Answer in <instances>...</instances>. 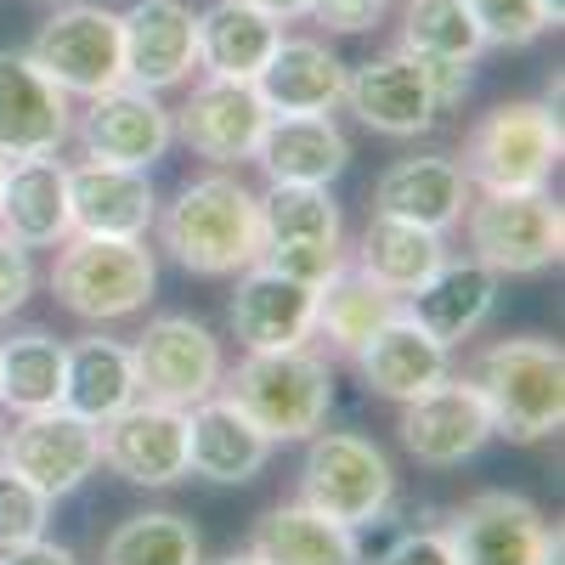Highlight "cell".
I'll return each mask as SVG.
<instances>
[{"mask_svg": "<svg viewBox=\"0 0 565 565\" xmlns=\"http://www.w3.org/2000/svg\"><path fill=\"white\" fill-rule=\"evenodd\" d=\"M159 249L193 277H238L260 260V199L238 175H199L153 215Z\"/></svg>", "mask_w": 565, "mask_h": 565, "instance_id": "6da1fadb", "label": "cell"}, {"mask_svg": "<svg viewBox=\"0 0 565 565\" xmlns=\"http://www.w3.org/2000/svg\"><path fill=\"white\" fill-rule=\"evenodd\" d=\"M476 396L487 402L492 436L509 441H548L565 424V351L554 340H498L476 351L463 373Z\"/></svg>", "mask_w": 565, "mask_h": 565, "instance_id": "7a4b0ae2", "label": "cell"}, {"mask_svg": "<svg viewBox=\"0 0 565 565\" xmlns=\"http://www.w3.org/2000/svg\"><path fill=\"white\" fill-rule=\"evenodd\" d=\"M226 402L238 407L255 430L271 441H306L322 430L328 407H334V373L306 345L289 351H249L232 373H221Z\"/></svg>", "mask_w": 565, "mask_h": 565, "instance_id": "3957f363", "label": "cell"}, {"mask_svg": "<svg viewBox=\"0 0 565 565\" xmlns=\"http://www.w3.org/2000/svg\"><path fill=\"white\" fill-rule=\"evenodd\" d=\"M159 289V266L141 238H90V232H68L57 244L52 266V295L63 311L85 322H119L148 311Z\"/></svg>", "mask_w": 565, "mask_h": 565, "instance_id": "277c9868", "label": "cell"}, {"mask_svg": "<svg viewBox=\"0 0 565 565\" xmlns=\"http://www.w3.org/2000/svg\"><path fill=\"white\" fill-rule=\"evenodd\" d=\"M565 153L559 114L548 103H498L463 136L458 170L481 193H521V186H548L554 164Z\"/></svg>", "mask_w": 565, "mask_h": 565, "instance_id": "5b68a950", "label": "cell"}, {"mask_svg": "<svg viewBox=\"0 0 565 565\" xmlns=\"http://www.w3.org/2000/svg\"><path fill=\"white\" fill-rule=\"evenodd\" d=\"M469 260H481L498 277H537L559 266L565 249V215L548 186H521V193H481L463 210Z\"/></svg>", "mask_w": 565, "mask_h": 565, "instance_id": "8992f818", "label": "cell"}, {"mask_svg": "<svg viewBox=\"0 0 565 565\" xmlns=\"http://www.w3.org/2000/svg\"><path fill=\"white\" fill-rule=\"evenodd\" d=\"M306 463H300V503L328 514L340 526H373L396 498V469L367 436L351 430H322L306 436Z\"/></svg>", "mask_w": 565, "mask_h": 565, "instance_id": "52a82bcc", "label": "cell"}, {"mask_svg": "<svg viewBox=\"0 0 565 565\" xmlns=\"http://www.w3.org/2000/svg\"><path fill=\"white\" fill-rule=\"evenodd\" d=\"M29 57L40 63L45 79H57L68 97H103V90L125 85V52H119V12L97 7V0H74V7L52 12L40 23Z\"/></svg>", "mask_w": 565, "mask_h": 565, "instance_id": "ba28073f", "label": "cell"}, {"mask_svg": "<svg viewBox=\"0 0 565 565\" xmlns=\"http://www.w3.org/2000/svg\"><path fill=\"white\" fill-rule=\"evenodd\" d=\"M441 532L458 565H559V526L521 492H476Z\"/></svg>", "mask_w": 565, "mask_h": 565, "instance_id": "9c48e42d", "label": "cell"}, {"mask_svg": "<svg viewBox=\"0 0 565 565\" xmlns=\"http://www.w3.org/2000/svg\"><path fill=\"white\" fill-rule=\"evenodd\" d=\"M130 362H136V396L148 402H170V407H193L204 396L221 391V340L199 317H153L148 334L130 345Z\"/></svg>", "mask_w": 565, "mask_h": 565, "instance_id": "30bf717a", "label": "cell"}, {"mask_svg": "<svg viewBox=\"0 0 565 565\" xmlns=\"http://www.w3.org/2000/svg\"><path fill=\"white\" fill-rule=\"evenodd\" d=\"M0 463L18 469L29 487H40L45 498H68L85 487V476L103 463V441L97 424L68 413V407H40V413H18V424L0 436Z\"/></svg>", "mask_w": 565, "mask_h": 565, "instance_id": "8fae6325", "label": "cell"}, {"mask_svg": "<svg viewBox=\"0 0 565 565\" xmlns=\"http://www.w3.org/2000/svg\"><path fill=\"white\" fill-rule=\"evenodd\" d=\"M79 153L97 159V164H130V170H153L170 141H175V125H170V108L159 103V90H141V85H114L103 97H90L79 125Z\"/></svg>", "mask_w": 565, "mask_h": 565, "instance_id": "7c38bea8", "label": "cell"}, {"mask_svg": "<svg viewBox=\"0 0 565 565\" xmlns=\"http://www.w3.org/2000/svg\"><path fill=\"white\" fill-rule=\"evenodd\" d=\"M103 463L130 487H175L186 476V407L136 396L97 424Z\"/></svg>", "mask_w": 565, "mask_h": 565, "instance_id": "4fadbf2b", "label": "cell"}, {"mask_svg": "<svg viewBox=\"0 0 565 565\" xmlns=\"http://www.w3.org/2000/svg\"><path fill=\"white\" fill-rule=\"evenodd\" d=\"M125 85L170 90L199 68V12L186 0H130L119 12Z\"/></svg>", "mask_w": 565, "mask_h": 565, "instance_id": "5bb4252c", "label": "cell"}, {"mask_svg": "<svg viewBox=\"0 0 565 565\" xmlns=\"http://www.w3.org/2000/svg\"><path fill=\"white\" fill-rule=\"evenodd\" d=\"M266 119H271V114H266V103H260L255 79H221V74H210L204 85H193V97L170 114L175 136H181L199 159H210V164L255 159V141H260Z\"/></svg>", "mask_w": 565, "mask_h": 565, "instance_id": "9a60e30c", "label": "cell"}, {"mask_svg": "<svg viewBox=\"0 0 565 565\" xmlns=\"http://www.w3.org/2000/svg\"><path fill=\"white\" fill-rule=\"evenodd\" d=\"M74 130L68 90L45 79L29 52H0V159L57 153Z\"/></svg>", "mask_w": 565, "mask_h": 565, "instance_id": "2e32d148", "label": "cell"}, {"mask_svg": "<svg viewBox=\"0 0 565 565\" xmlns=\"http://www.w3.org/2000/svg\"><path fill=\"white\" fill-rule=\"evenodd\" d=\"M487 441H492V418H487V402L476 396L469 380H452L447 373L436 391L402 402V447L418 463L452 469L463 458H476Z\"/></svg>", "mask_w": 565, "mask_h": 565, "instance_id": "e0dca14e", "label": "cell"}, {"mask_svg": "<svg viewBox=\"0 0 565 565\" xmlns=\"http://www.w3.org/2000/svg\"><path fill=\"white\" fill-rule=\"evenodd\" d=\"M226 322H232V334H238L244 351H289V345H306L311 340V322H317V289L255 260V266L238 271V289H232Z\"/></svg>", "mask_w": 565, "mask_h": 565, "instance_id": "ac0fdd59", "label": "cell"}, {"mask_svg": "<svg viewBox=\"0 0 565 565\" xmlns=\"http://www.w3.org/2000/svg\"><path fill=\"white\" fill-rule=\"evenodd\" d=\"M340 103H351V114L380 136H424L441 114L430 85H424V68L407 52H380V57L345 68Z\"/></svg>", "mask_w": 565, "mask_h": 565, "instance_id": "d6986e66", "label": "cell"}, {"mask_svg": "<svg viewBox=\"0 0 565 565\" xmlns=\"http://www.w3.org/2000/svg\"><path fill=\"white\" fill-rule=\"evenodd\" d=\"M153 215H159V199H153L148 170L97 164V159L68 170V221H74V232H90V238H148Z\"/></svg>", "mask_w": 565, "mask_h": 565, "instance_id": "ffe728a7", "label": "cell"}, {"mask_svg": "<svg viewBox=\"0 0 565 565\" xmlns=\"http://www.w3.org/2000/svg\"><path fill=\"white\" fill-rule=\"evenodd\" d=\"M271 447L277 441L255 430L226 396H204L186 407V476H204L215 487H244L266 469Z\"/></svg>", "mask_w": 565, "mask_h": 565, "instance_id": "44dd1931", "label": "cell"}, {"mask_svg": "<svg viewBox=\"0 0 565 565\" xmlns=\"http://www.w3.org/2000/svg\"><path fill=\"white\" fill-rule=\"evenodd\" d=\"M351 356H356L362 385H367L373 396H385V402H413V396H424V391H436L447 373H452L447 345H441L436 334H424L407 311H396L380 334L362 340Z\"/></svg>", "mask_w": 565, "mask_h": 565, "instance_id": "7402d4cb", "label": "cell"}, {"mask_svg": "<svg viewBox=\"0 0 565 565\" xmlns=\"http://www.w3.org/2000/svg\"><path fill=\"white\" fill-rule=\"evenodd\" d=\"M476 186L458 170L452 153H424V159H396L380 186H373V215H396V221H413V226H430V232H447L463 221Z\"/></svg>", "mask_w": 565, "mask_h": 565, "instance_id": "603a6c76", "label": "cell"}, {"mask_svg": "<svg viewBox=\"0 0 565 565\" xmlns=\"http://www.w3.org/2000/svg\"><path fill=\"white\" fill-rule=\"evenodd\" d=\"M0 232L23 249H57L74 221H68V164L52 153L40 159H7L0 181Z\"/></svg>", "mask_w": 565, "mask_h": 565, "instance_id": "cb8c5ba5", "label": "cell"}, {"mask_svg": "<svg viewBox=\"0 0 565 565\" xmlns=\"http://www.w3.org/2000/svg\"><path fill=\"white\" fill-rule=\"evenodd\" d=\"M498 282H503V277L487 271L481 260H441V266L402 300V311L424 328V334H436V340L452 351L458 340H469V334H476V328L492 317Z\"/></svg>", "mask_w": 565, "mask_h": 565, "instance_id": "d4e9b609", "label": "cell"}, {"mask_svg": "<svg viewBox=\"0 0 565 565\" xmlns=\"http://www.w3.org/2000/svg\"><path fill=\"white\" fill-rule=\"evenodd\" d=\"M255 164L271 181H306V186H328L334 175H345L351 164V141L340 136V125L328 114H271L260 141H255Z\"/></svg>", "mask_w": 565, "mask_h": 565, "instance_id": "484cf974", "label": "cell"}, {"mask_svg": "<svg viewBox=\"0 0 565 565\" xmlns=\"http://www.w3.org/2000/svg\"><path fill=\"white\" fill-rule=\"evenodd\" d=\"M249 554L260 565H362L356 526L328 521V514H317L306 503L266 509L249 532Z\"/></svg>", "mask_w": 565, "mask_h": 565, "instance_id": "4316f807", "label": "cell"}, {"mask_svg": "<svg viewBox=\"0 0 565 565\" xmlns=\"http://www.w3.org/2000/svg\"><path fill=\"white\" fill-rule=\"evenodd\" d=\"M266 114H328L345 97V63L322 40H277V52L255 74Z\"/></svg>", "mask_w": 565, "mask_h": 565, "instance_id": "83f0119b", "label": "cell"}, {"mask_svg": "<svg viewBox=\"0 0 565 565\" xmlns=\"http://www.w3.org/2000/svg\"><path fill=\"white\" fill-rule=\"evenodd\" d=\"M136 402V362H130V345L119 340H103V334H85L63 351V396L57 407L103 424L114 418L119 407Z\"/></svg>", "mask_w": 565, "mask_h": 565, "instance_id": "f1b7e54d", "label": "cell"}, {"mask_svg": "<svg viewBox=\"0 0 565 565\" xmlns=\"http://www.w3.org/2000/svg\"><path fill=\"white\" fill-rule=\"evenodd\" d=\"M441 260H447V232L413 226V221H396V215H373L351 266L362 277H373L380 289H391L396 300H407Z\"/></svg>", "mask_w": 565, "mask_h": 565, "instance_id": "f546056e", "label": "cell"}, {"mask_svg": "<svg viewBox=\"0 0 565 565\" xmlns=\"http://www.w3.org/2000/svg\"><path fill=\"white\" fill-rule=\"evenodd\" d=\"M282 23L266 18L249 0H215L210 12H199V68L221 79H255L266 57L277 52Z\"/></svg>", "mask_w": 565, "mask_h": 565, "instance_id": "4dcf8cb0", "label": "cell"}, {"mask_svg": "<svg viewBox=\"0 0 565 565\" xmlns=\"http://www.w3.org/2000/svg\"><path fill=\"white\" fill-rule=\"evenodd\" d=\"M396 311H402V300H396L391 289H380L373 277H362V271L345 260V266L317 289V322H311V334H322L334 351L351 356L362 340L380 334Z\"/></svg>", "mask_w": 565, "mask_h": 565, "instance_id": "1f68e13d", "label": "cell"}, {"mask_svg": "<svg viewBox=\"0 0 565 565\" xmlns=\"http://www.w3.org/2000/svg\"><path fill=\"white\" fill-rule=\"evenodd\" d=\"M282 244H345V221L328 186L271 181V193L260 199V249Z\"/></svg>", "mask_w": 565, "mask_h": 565, "instance_id": "d6a6232c", "label": "cell"}, {"mask_svg": "<svg viewBox=\"0 0 565 565\" xmlns=\"http://www.w3.org/2000/svg\"><path fill=\"white\" fill-rule=\"evenodd\" d=\"M63 340L45 328H23V334L0 340V402L12 413H40L57 407L63 396Z\"/></svg>", "mask_w": 565, "mask_h": 565, "instance_id": "836d02e7", "label": "cell"}, {"mask_svg": "<svg viewBox=\"0 0 565 565\" xmlns=\"http://www.w3.org/2000/svg\"><path fill=\"white\" fill-rule=\"evenodd\" d=\"M103 565H204V543L193 521L159 509V514H130L103 543Z\"/></svg>", "mask_w": 565, "mask_h": 565, "instance_id": "e575fe53", "label": "cell"}, {"mask_svg": "<svg viewBox=\"0 0 565 565\" xmlns=\"http://www.w3.org/2000/svg\"><path fill=\"white\" fill-rule=\"evenodd\" d=\"M407 57H447V63H476L487 52L481 23L463 0H407L402 18V45Z\"/></svg>", "mask_w": 565, "mask_h": 565, "instance_id": "d590c367", "label": "cell"}, {"mask_svg": "<svg viewBox=\"0 0 565 565\" xmlns=\"http://www.w3.org/2000/svg\"><path fill=\"white\" fill-rule=\"evenodd\" d=\"M463 7L476 12L481 40L498 45V52H521V45H532L543 29H554L543 0H463Z\"/></svg>", "mask_w": 565, "mask_h": 565, "instance_id": "8d00e7d4", "label": "cell"}, {"mask_svg": "<svg viewBox=\"0 0 565 565\" xmlns=\"http://www.w3.org/2000/svg\"><path fill=\"white\" fill-rule=\"evenodd\" d=\"M45 514H52V498L40 487H29L18 469L0 463V548L45 537Z\"/></svg>", "mask_w": 565, "mask_h": 565, "instance_id": "74e56055", "label": "cell"}, {"mask_svg": "<svg viewBox=\"0 0 565 565\" xmlns=\"http://www.w3.org/2000/svg\"><path fill=\"white\" fill-rule=\"evenodd\" d=\"M260 266L322 289V282L345 266V244H282V249H260Z\"/></svg>", "mask_w": 565, "mask_h": 565, "instance_id": "f35d334b", "label": "cell"}, {"mask_svg": "<svg viewBox=\"0 0 565 565\" xmlns=\"http://www.w3.org/2000/svg\"><path fill=\"white\" fill-rule=\"evenodd\" d=\"M373 565H458L452 559V543H447V532H436V526H418V532H402L380 559Z\"/></svg>", "mask_w": 565, "mask_h": 565, "instance_id": "ab89813d", "label": "cell"}, {"mask_svg": "<svg viewBox=\"0 0 565 565\" xmlns=\"http://www.w3.org/2000/svg\"><path fill=\"white\" fill-rule=\"evenodd\" d=\"M306 18H317L322 29H334V34H367L373 23L385 18V0H311Z\"/></svg>", "mask_w": 565, "mask_h": 565, "instance_id": "60d3db41", "label": "cell"}, {"mask_svg": "<svg viewBox=\"0 0 565 565\" xmlns=\"http://www.w3.org/2000/svg\"><path fill=\"white\" fill-rule=\"evenodd\" d=\"M29 295H34V260H29L23 244H12L7 232H0V317H12Z\"/></svg>", "mask_w": 565, "mask_h": 565, "instance_id": "b9f144b4", "label": "cell"}, {"mask_svg": "<svg viewBox=\"0 0 565 565\" xmlns=\"http://www.w3.org/2000/svg\"><path fill=\"white\" fill-rule=\"evenodd\" d=\"M413 63L424 68V85H430V97H436L441 114L469 97V63H447V57H413Z\"/></svg>", "mask_w": 565, "mask_h": 565, "instance_id": "7bdbcfd3", "label": "cell"}, {"mask_svg": "<svg viewBox=\"0 0 565 565\" xmlns=\"http://www.w3.org/2000/svg\"><path fill=\"white\" fill-rule=\"evenodd\" d=\"M0 565H79V559H74V548H63V543L34 537V543H12V548H0Z\"/></svg>", "mask_w": 565, "mask_h": 565, "instance_id": "ee69618b", "label": "cell"}, {"mask_svg": "<svg viewBox=\"0 0 565 565\" xmlns=\"http://www.w3.org/2000/svg\"><path fill=\"white\" fill-rule=\"evenodd\" d=\"M249 7H260V12H266V18H277V23H289V18H306L311 0H249Z\"/></svg>", "mask_w": 565, "mask_h": 565, "instance_id": "f6af8a7d", "label": "cell"}, {"mask_svg": "<svg viewBox=\"0 0 565 565\" xmlns=\"http://www.w3.org/2000/svg\"><path fill=\"white\" fill-rule=\"evenodd\" d=\"M543 12H548V23L559 29V23H565V0H543Z\"/></svg>", "mask_w": 565, "mask_h": 565, "instance_id": "bcb514c9", "label": "cell"}, {"mask_svg": "<svg viewBox=\"0 0 565 565\" xmlns=\"http://www.w3.org/2000/svg\"><path fill=\"white\" fill-rule=\"evenodd\" d=\"M215 565H260L255 554H226V559H215Z\"/></svg>", "mask_w": 565, "mask_h": 565, "instance_id": "7dc6e473", "label": "cell"}, {"mask_svg": "<svg viewBox=\"0 0 565 565\" xmlns=\"http://www.w3.org/2000/svg\"><path fill=\"white\" fill-rule=\"evenodd\" d=\"M0 181H7V159H0Z\"/></svg>", "mask_w": 565, "mask_h": 565, "instance_id": "c3c4849f", "label": "cell"}, {"mask_svg": "<svg viewBox=\"0 0 565 565\" xmlns=\"http://www.w3.org/2000/svg\"><path fill=\"white\" fill-rule=\"evenodd\" d=\"M0 436H7V424H0Z\"/></svg>", "mask_w": 565, "mask_h": 565, "instance_id": "681fc988", "label": "cell"}]
</instances>
